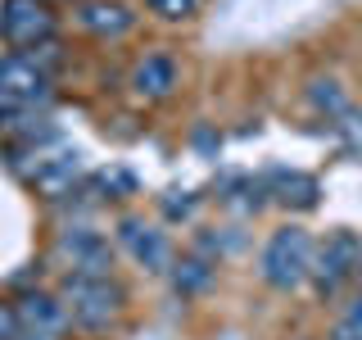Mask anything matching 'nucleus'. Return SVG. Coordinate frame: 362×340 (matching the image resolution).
I'll return each instance as SVG.
<instances>
[{"mask_svg":"<svg viewBox=\"0 0 362 340\" xmlns=\"http://www.w3.org/2000/svg\"><path fill=\"white\" fill-rule=\"evenodd\" d=\"M59 249L68 254V277H113V245L95 227H68L59 236Z\"/></svg>","mask_w":362,"mask_h":340,"instance_id":"423d86ee","label":"nucleus"},{"mask_svg":"<svg viewBox=\"0 0 362 340\" xmlns=\"http://www.w3.org/2000/svg\"><path fill=\"white\" fill-rule=\"evenodd\" d=\"M18 309H14V304H9V300H0V340H14L18 336Z\"/></svg>","mask_w":362,"mask_h":340,"instance_id":"a211bd4d","label":"nucleus"},{"mask_svg":"<svg viewBox=\"0 0 362 340\" xmlns=\"http://www.w3.org/2000/svg\"><path fill=\"white\" fill-rule=\"evenodd\" d=\"M358 268H362V236L358 232H331L322 249H313L308 281L317 286V295H335Z\"/></svg>","mask_w":362,"mask_h":340,"instance_id":"20e7f679","label":"nucleus"},{"mask_svg":"<svg viewBox=\"0 0 362 340\" xmlns=\"http://www.w3.org/2000/svg\"><path fill=\"white\" fill-rule=\"evenodd\" d=\"M331 340H362V313H354V309H349V313L335 322Z\"/></svg>","mask_w":362,"mask_h":340,"instance_id":"dca6fc26","label":"nucleus"},{"mask_svg":"<svg viewBox=\"0 0 362 340\" xmlns=\"http://www.w3.org/2000/svg\"><path fill=\"white\" fill-rule=\"evenodd\" d=\"M199 5L204 0H145V9H150L154 18H163V23H190L199 14Z\"/></svg>","mask_w":362,"mask_h":340,"instance_id":"2eb2a0df","label":"nucleus"},{"mask_svg":"<svg viewBox=\"0 0 362 340\" xmlns=\"http://www.w3.org/2000/svg\"><path fill=\"white\" fill-rule=\"evenodd\" d=\"M59 304H64L68 322L86 327V332H100V327H109L122 313L127 295H122V286L113 277H64Z\"/></svg>","mask_w":362,"mask_h":340,"instance_id":"f257e3e1","label":"nucleus"},{"mask_svg":"<svg viewBox=\"0 0 362 340\" xmlns=\"http://www.w3.org/2000/svg\"><path fill=\"white\" fill-rule=\"evenodd\" d=\"M118 241L132 249V259L141 268H150V272H163L168 264H173V245H168V236L158 232V227L150 222H141V218H122L118 227Z\"/></svg>","mask_w":362,"mask_h":340,"instance_id":"1a4fd4ad","label":"nucleus"},{"mask_svg":"<svg viewBox=\"0 0 362 340\" xmlns=\"http://www.w3.org/2000/svg\"><path fill=\"white\" fill-rule=\"evenodd\" d=\"M168 268H173V290L177 295H195V290H204L213 281V264L199 259V254L181 259V264H168Z\"/></svg>","mask_w":362,"mask_h":340,"instance_id":"ddd939ff","label":"nucleus"},{"mask_svg":"<svg viewBox=\"0 0 362 340\" xmlns=\"http://www.w3.org/2000/svg\"><path fill=\"white\" fill-rule=\"evenodd\" d=\"M77 28L90 32V37H105V41H118L136 28V14L122 0H82L77 5Z\"/></svg>","mask_w":362,"mask_h":340,"instance_id":"9d476101","label":"nucleus"},{"mask_svg":"<svg viewBox=\"0 0 362 340\" xmlns=\"http://www.w3.org/2000/svg\"><path fill=\"white\" fill-rule=\"evenodd\" d=\"M354 277H358V281H362V268H358V272H354Z\"/></svg>","mask_w":362,"mask_h":340,"instance_id":"412c9836","label":"nucleus"},{"mask_svg":"<svg viewBox=\"0 0 362 340\" xmlns=\"http://www.w3.org/2000/svg\"><path fill=\"white\" fill-rule=\"evenodd\" d=\"M308 100H313V109L317 113H326V118H344L349 109V96H344V86L339 82H326V77H317V82L308 86Z\"/></svg>","mask_w":362,"mask_h":340,"instance_id":"4468645a","label":"nucleus"},{"mask_svg":"<svg viewBox=\"0 0 362 340\" xmlns=\"http://www.w3.org/2000/svg\"><path fill=\"white\" fill-rule=\"evenodd\" d=\"M14 340H59V336H54V332H41V327H18Z\"/></svg>","mask_w":362,"mask_h":340,"instance_id":"aec40b11","label":"nucleus"},{"mask_svg":"<svg viewBox=\"0 0 362 340\" xmlns=\"http://www.w3.org/2000/svg\"><path fill=\"white\" fill-rule=\"evenodd\" d=\"M132 91L141 100H168L177 91L181 82V73H177V60L173 55H163V50H150V55H141V60L132 64Z\"/></svg>","mask_w":362,"mask_h":340,"instance_id":"6e6552de","label":"nucleus"},{"mask_svg":"<svg viewBox=\"0 0 362 340\" xmlns=\"http://www.w3.org/2000/svg\"><path fill=\"white\" fill-rule=\"evenodd\" d=\"M14 309H18V322H23V327H41V332H54V336L68 332V313H64L59 295L23 290L18 300H14Z\"/></svg>","mask_w":362,"mask_h":340,"instance_id":"9b49d317","label":"nucleus"},{"mask_svg":"<svg viewBox=\"0 0 362 340\" xmlns=\"http://www.w3.org/2000/svg\"><path fill=\"white\" fill-rule=\"evenodd\" d=\"M267 196H276L281 204H290V209H313L317 204V177L276 168V173L267 177Z\"/></svg>","mask_w":362,"mask_h":340,"instance_id":"f8f14e48","label":"nucleus"},{"mask_svg":"<svg viewBox=\"0 0 362 340\" xmlns=\"http://www.w3.org/2000/svg\"><path fill=\"white\" fill-rule=\"evenodd\" d=\"M163 209H168V218H186L195 209V200H163Z\"/></svg>","mask_w":362,"mask_h":340,"instance_id":"6ab92c4d","label":"nucleus"},{"mask_svg":"<svg viewBox=\"0 0 362 340\" xmlns=\"http://www.w3.org/2000/svg\"><path fill=\"white\" fill-rule=\"evenodd\" d=\"M77 181H82V154H77V150H59V154H50L37 168V177H32L28 186L37 191L41 200L59 204V200H68L77 191Z\"/></svg>","mask_w":362,"mask_h":340,"instance_id":"0eeeda50","label":"nucleus"},{"mask_svg":"<svg viewBox=\"0 0 362 340\" xmlns=\"http://www.w3.org/2000/svg\"><path fill=\"white\" fill-rule=\"evenodd\" d=\"M41 5H50V0H41ZM77 5H82V0H77Z\"/></svg>","mask_w":362,"mask_h":340,"instance_id":"4be33fe9","label":"nucleus"},{"mask_svg":"<svg viewBox=\"0 0 362 340\" xmlns=\"http://www.w3.org/2000/svg\"><path fill=\"white\" fill-rule=\"evenodd\" d=\"M308 268H313V236L303 227H281L272 232V241L263 245L258 254V272H263L267 286L276 290H294L308 281Z\"/></svg>","mask_w":362,"mask_h":340,"instance_id":"f03ea898","label":"nucleus"},{"mask_svg":"<svg viewBox=\"0 0 362 340\" xmlns=\"http://www.w3.org/2000/svg\"><path fill=\"white\" fill-rule=\"evenodd\" d=\"M50 100H54L50 73L32 64V55H23V50L0 55V113L50 109Z\"/></svg>","mask_w":362,"mask_h":340,"instance_id":"7ed1b4c3","label":"nucleus"},{"mask_svg":"<svg viewBox=\"0 0 362 340\" xmlns=\"http://www.w3.org/2000/svg\"><path fill=\"white\" fill-rule=\"evenodd\" d=\"M339 132L349 136V150H354V154H362V118H358L354 109H349L344 118H339Z\"/></svg>","mask_w":362,"mask_h":340,"instance_id":"f3484780","label":"nucleus"},{"mask_svg":"<svg viewBox=\"0 0 362 340\" xmlns=\"http://www.w3.org/2000/svg\"><path fill=\"white\" fill-rule=\"evenodd\" d=\"M0 37L14 50H37V45L59 37V23L41 0H5L0 5Z\"/></svg>","mask_w":362,"mask_h":340,"instance_id":"39448f33","label":"nucleus"}]
</instances>
